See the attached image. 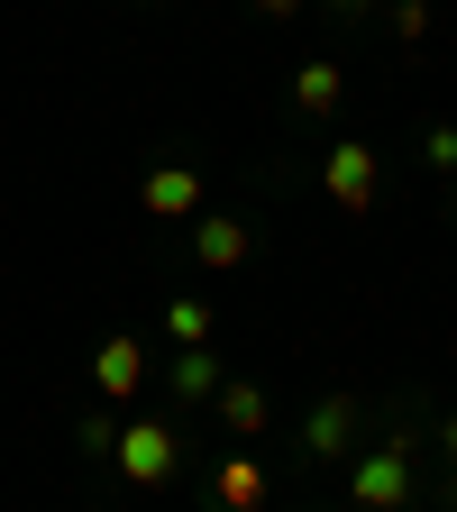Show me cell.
Segmentation results:
<instances>
[{"label":"cell","mask_w":457,"mask_h":512,"mask_svg":"<svg viewBox=\"0 0 457 512\" xmlns=\"http://www.w3.org/2000/svg\"><path fill=\"white\" fill-rule=\"evenodd\" d=\"M320 183H330V202H348V220L357 211H375V147H357V138H339L330 156H320Z\"/></svg>","instance_id":"obj_2"},{"label":"cell","mask_w":457,"mask_h":512,"mask_svg":"<svg viewBox=\"0 0 457 512\" xmlns=\"http://www.w3.org/2000/svg\"><path fill=\"white\" fill-rule=\"evenodd\" d=\"M421 156H430V165H448V174H457V128H430V138H421Z\"/></svg>","instance_id":"obj_14"},{"label":"cell","mask_w":457,"mask_h":512,"mask_svg":"<svg viewBox=\"0 0 457 512\" xmlns=\"http://www.w3.org/2000/svg\"><path fill=\"white\" fill-rule=\"evenodd\" d=\"M119 467L138 476V485H165V476H174V430H156V421L128 430V439H119Z\"/></svg>","instance_id":"obj_5"},{"label":"cell","mask_w":457,"mask_h":512,"mask_svg":"<svg viewBox=\"0 0 457 512\" xmlns=\"http://www.w3.org/2000/svg\"><path fill=\"white\" fill-rule=\"evenodd\" d=\"M174 394H183V403L220 394V357H211V348H183V357H174Z\"/></svg>","instance_id":"obj_11"},{"label":"cell","mask_w":457,"mask_h":512,"mask_svg":"<svg viewBox=\"0 0 457 512\" xmlns=\"http://www.w3.org/2000/svg\"><path fill=\"white\" fill-rule=\"evenodd\" d=\"M92 375H101V394H138V375H147V357H138V339H110V348L92 357Z\"/></svg>","instance_id":"obj_9"},{"label":"cell","mask_w":457,"mask_h":512,"mask_svg":"<svg viewBox=\"0 0 457 512\" xmlns=\"http://www.w3.org/2000/svg\"><path fill=\"white\" fill-rule=\"evenodd\" d=\"M256 10H266V19H293V10H302V0H256Z\"/></svg>","instance_id":"obj_16"},{"label":"cell","mask_w":457,"mask_h":512,"mask_svg":"<svg viewBox=\"0 0 457 512\" xmlns=\"http://www.w3.org/2000/svg\"><path fill=\"white\" fill-rule=\"evenodd\" d=\"M439 458H448V476H457V412L439 421Z\"/></svg>","instance_id":"obj_15"},{"label":"cell","mask_w":457,"mask_h":512,"mask_svg":"<svg viewBox=\"0 0 457 512\" xmlns=\"http://www.w3.org/2000/svg\"><path fill=\"white\" fill-rule=\"evenodd\" d=\"M211 503H220V512H256V503H266V467H256V448H229V458H220Z\"/></svg>","instance_id":"obj_4"},{"label":"cell","mask_w":457,"mask_h":512,"mask_svg":"<svg viewBox=\"0 0 457 512\" xmlns=\"http://www.w3.org/2000/svg\"><path fill=\"white\" fill-rule=\"evenodd\" d=\"M192 247H202V266H238V256H247V220H202Z\"/></svg>","instance_id":"obj_10"},{"label":"cell","mask_w":457,"mask_h":512,"mask_svg":"<svg viewBox=\"0 0 457 512\" xmlns=\"http://www.w3.org/2000/svg\"><path fill=\"white\" fill-rule=\"evenodd\" d=\"M348 512H421V421L412 412L348 458Z\"/></svg>","instance_id":"obj_1"},{"label":"cell","mask_w":457,"mask_h":512,"mask_svg":"<svg viewBox=\"0 0 457 512\" xmlns=\"http://www.w3.org/2000/svg\"><path fill=\"white\" fill-rule=\"evenodd\" d=\"M174 339L202 348V339H211V311H202V302H174Z\"/></svg>","instance_id":"obj_12"},{"label":"cell","mask_w":457,"mask_h":512,"mask_svg":"<svg viewBox=\"0 0 457 512\" xmlns=\"http://www.w3.org/2000/svg\"><path fill=\"white\" fill-rule=\"evenodd\" d=\"M330 10H339V19H366V10H375V0H330Z\"/></svg>","instance_id":"obj_17"},{"label":"cell","mask_w":457,"mask_h":512,"mask_svg":"<svg viewBox=\"0 0 457 512\" xmlns=\"http://www.w3.org/2000/svg\"><path fill=\"white\" fill-rule=\"evenodd\" d=\"M293 101H302L311 119H330V110L348 101V74H339V64H302V74H293Z\"/></svg>","instance_id":"obj_7"},{"label":"cell","mask_w":457,"mask_h":512,"mask_svg":"<svg viewBox=\"0 0 457 512\" xmlns=\"http://www.w3.org/2000/svg\"><path fill=\"white\" fill-rule=\"evenodd\" d=\"M220 421L238 430V439H256L275 421V403H266V384H220Z\"/></svg>","instance_id":"obj_8"},{"label":"cell","mask_w":457,"mask_h":512,"mask_svg":"<svg viewBox=\"0 0 457 512\" xmlns=\"http://www.w3.org/2000/svg\"><path fill=\"white\" fill-rule=\"evenodd\" d=\"M147 211H156V220L202 211V174H192V165H156V174H147Z\"/></svg>","instance_id":"obj_6"},{"label":"cell","mask_w":457,"mask_h":512,"mask_svg":"<svg viewBox=\"0 0 457 512\" xmlns=\"http://www.w3.org/2000/svg\"><path fill=\"white\" fill-rule=\"evenodd\" d=\"M357 421H366V412H357L348 394H320V403H311V421H302V458H320V467H330V458H348Z\"/></svg>","instance_id":"obj_3"},{"label":"cell","mask_w":457,"mask_h":512,"mask_svg":"<svg viewBox=\"0 0 457 512\" xmlns=\"http://www.w3.org/2000/svg\"><path fill=\"white\" fill-rule=\"evenodd\" d=\"M430 28V0H394V37H421Z\"/></svg>","instance_id":"obj_13"}]
</instances>
